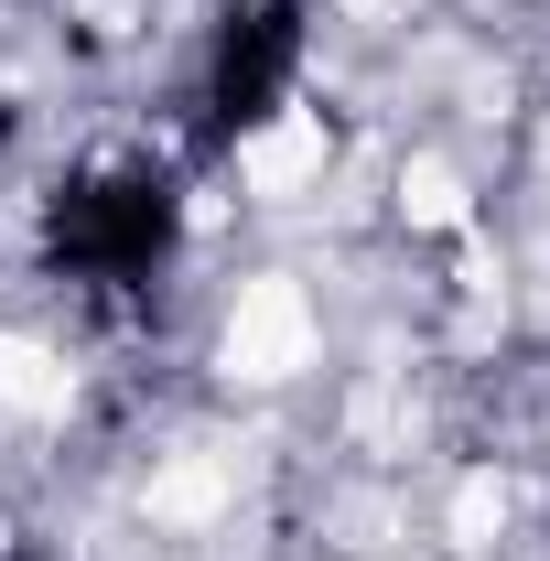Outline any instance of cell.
Segmentation results:
<instances>
[{"instance_id": "7a4b0ae2", "label": "cell", "mask_w": 550, "mask_h": 561, "mask_svg": "<svg viewBox=\"0 0 550 561\" xmlns=\"http://www.w3.org/2000/svg\"><path fill=\"white\" fill-rule=\"evenodd\" d=\"M302 66V0H227L206 44V140H249Z\"/></svg>"}, {"instance_id": "6da1fadb", "label": "cell", "mask_w": 550, "mask_h": 561, "mask_svg": "<svg viewBox=\"0 0 550 561\" xmlns=\"http://www.w3.org/2000/svg\"><path fill=\"white\" fill-rule=\"evenodd\" d=\"M44 260L76 291H140V280L173 260V173H151L130 151L66 173L55 206H44Z\"/></svg>"}, {"instance_id": "3957f363", "label": "cell", "mask_w": 550, "mask_h": 561, "mask_svg": "<svg viewBox=\"0 0 550 561\" xmlns=\"http://www.w3.org/2000/svg\"><path fill=\"white\" fill-rule=\"evenodd\" d=\"M0 561H55V551H0Z\"/></svg>"}]
</instances>
